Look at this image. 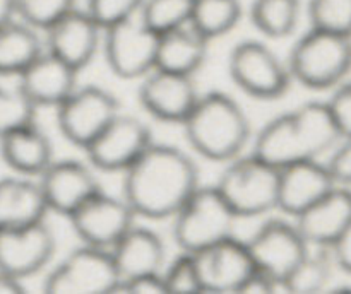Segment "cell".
<instances>
[{"instance_id":"83f0119b","label":"cell","mask_w":351,"mask_h":294,"mask_svg":"<svg viewBox=\"0 0 351 294\" xmlns=\"http://www.w3.org/2000/svg\"><path fill=\"white\" fill-rule=\"evenodd\" d=\"M302 12V0H252L249 7L250 23L269 40L291 36L300 24Z\"/></svg>"},{"instance_id":"7a4b0ae2","label":"cell","mask_w":351,"mask_h":294,"mask_svg":"<svg viewBox=\"0 0 351 294\" xmlns=\"http://www.w3.org/2000/svg\"><path fill=\"white\" fill-rule=\"evenodd\" d=\"M184 126L194 152L215 163H228L252 142V130L242 106L221 91L199 96Z\"/></svg>"},{"instance_id":"52a82bcc","label":"cell","mask_w":351,"mask_h":294,"mask_svg":"<svg viewBox=\"0 0 351 294\" xmlns=\"http://www.w3.org/2000/svg\"><path fill=\"white\" fill-rule=\"evenodd\" d=\"M228 72L240 91L263 101L285 96L293 82L287 62L257 40H243L230 50Z\"/></svg>"},{"instance_id":"d590c367","label":"cell","mask_w":351,"mask_h":294,"mask_svg":"<svg viewBox=\"0 0 351 294\" xmlns=\"http://www.w3.org/2000/svg\"><path fill=\"white\" fill-rule=\"evenodd\" d=\"M144 0H86L84 9L103 27L137 16Z\"/></svg>"},{"instance_id":"6da1fadb","label":"cell","mask_w":351,"mask_h":294,"mask_svg":"<svg viewBox=\"0 0 351 294\" xmlns=\"http://www.w3.org/2000/svg\"><path fill=\"white\" fill-rule=\"evenodd\" d=\"M122 176V197L137 217L149 221L173 219L201 187L194 159L170 144H151Z\"/></svg>"},{"instance_id":"30bf717a","label":"cell","mask_w":351,"mask_h":294,"mask_svg":"<svg viewBox=\"0 0 351 294\" xmlns=\"http://www.w3.org/2000/svg\"><path fill=\"white\" fill-rule=\"evenodd\" d=\"M151 129L137 116L120 111L106 129L84 149L96 171L123 173L153 144Z\"/></svg>"},{"instance_id":"ab89813d","label":"cell","mask_w":351,"mask_h":294,"mask_svg":"<svg viewBox=\"0 0 351 294\" xmlns=\"http://www.w3.org/2000/svg\"><path fill=\"white\" fill-rule=\"evenodd\" d=\"M329 248L335 256L336 267L345 270L346 273H351V222Z\"/></svg>"},{"instance_id":"44dd1931","label":"cell","mask_w":351,"mask_h":294,"mask_svg":"<svg viewBox=\"0 0 351 294\" xmlns=\"http://www.w3.org/2000/svg\"><path fill=\"white\" fill-rule=\"evenodd\" d=\"M110 252L122 280L144 273H161L167 265L163 239L146 226L134 224Z\"/></svg>"},{"instance_id":"8d00e7d4","label":"cell","mask_w":351,"mask_h":294,"mask_svg":"<svg viewBox=\"0 0 351 294\" xmlns=\"http://www.w3.org/2000/svg\"><path fill=\"white\" fill-rule=\"evenodd\" d=\"M343 137L351 135V81H343L336 85L335 92L328 101Z\"/></svg>"},{"instance_id":"7bdbcfd3","label":"cell","mask_w":351,"mask_h":294,"mask_svg":"<svg viewBox=\"0 0 351 294\" xmlns=\"http://www.w3.org/2000/svg\"><path fill=\"white\" fill-rule=\"evenodd\" d=\"M331 293H351V286L350 284H339L338 287L331 289Z\"/></svg>"},{"instance_id":"cb8c5ba5","label":"cell","mask_w":351,"mask_h":294,"mask_svg":"<svg viewBox=\"0 0 351 294\" xmlns=\"http://www.w3.org/2000/svg\"><path fill=\"white\" fill-rule=\"evenodd\" d=\"M250 152L276 170H283L298 161L311 159L298 135L291 111L271 118L252 137Z\"/></svg>"},{"instance_id":"2e32d148","label":"cell","mask_w":351,"mask_h":294,"mask_svg":"<svg viewBox=\"0 0 351 294\" xmlns=\"http://www.w3.org/2000/svg\"><path fill=\"white\" fill-rule=\"evenodd\" d=\"M50 212L69 217L89 197L101 190L91 163L79 159H55L38 176Z\"/></svg>"},{"instance_id":"5bb4252c","label":"cell","mask_w":351,"mask_h":294,"mask_svg":"<svg viewBox=\"0 0 351 294\" xmlns=\"http://www.w3.org/2000/svg\"><path fill=\"white\" fill-rule=\"evenodd\" d=\"M204 293L239 294L243 282L257 269L247 241L235 236L194 253Z\"/></svg>"},{"instance_id":"d4e9b609","label":"cell","mask_w":351,"mask_h":294,"mask_svg":"<svg viewBox=\"0 0 351 294\" xmlns=\"http://www.w3.org/2000/svg\"><path fill=\"white\" fill-rule=\"evenodd\" d=\"M209 53V40L202 36L191 24L177 27L161 34L158 44L156 67L177 72L184 75H194L204 65Z\"/></svg>"},{"instance_id":"603a6c76","label":"cell","mask_w":351,"mask_h":294,"mask_svg":"<svg viewBox=\"0 0 351 294\" xmlns=\"http://www.w3.org/2000/svg\"><path fill=\"white\" fill-rule=\"evenodd\" d=\"M0 157L16 174L38 178L51 163V140L36 123L0 137Z\"/></svg>"},{"instance_id":"3957f363","label":"cell","mask_w":351,"mask_h":294,"mask_svg":"<svg viewBox=\"0 0 351 294\" xmlns=\"http://www.w3.org/2000/svg\"><path fill=\"white\" fill-rule=\"evenodd\" d=\"M287 64L293 82L304 88L335 89L351 70V36L311 27L295 41Z\"/></svg>"},{"instance_id":"8992f818","label":"cell","mask_w":351,"mask_h":294,"mask_svg":"<svg viewBox=\"0 0 351 294\" xmlns=\"http://www.w3.org/2000/svg\"><path fill=\"white\" fill-rule=\"evenodd\" d=\"M120 282L112 252L82 243L45 276L43 293L117 294Z\"/></svg>"},{"instance_id":"4316f807","label":"cell","mask_w":351,"mask_h":294,"mask_svg":"<svg viewBox=\"0 0 351 294\" xmlns=\"http://www.w3.org/2000/svg\"><path fill=\"white\" fill-rule=\"evenodd\" d=\"M38 31L21 19L0 27V75L17 77L47 50Z\"/></svg>"},{"instance_id":"d6986e66","label":"cell","mask_w":351,"mask_h":294,"mask_svg":"<svg viewBox=\"0 0 351 294\" xmlns=\"http://www.w3.org/2000/svg\"><path fill=\"white\" fill-rule=\"evenodd\" d=\"M77 74V68L45 50L17 75V85L38 108H57L79 85Z\"/></svg>"},{"instance_id":"ba28073f","label":"cell","mask_w":351,"mask_h":294,"mask_svg":"<svg viewBox=\"0 0 351 294\" xmlns=\"http://www.w3.org/2000/svg\"><path fill=\"white\" fill-rule=\"evenodd\" d=\"M160 34L141 21L139 14L105 27L101 50L110 70L125 81H141L156 67Z\"/></svg>"},{"instance_id":"277c9868","label":"cell","mask_w":351,"mask_h":294,"mask_svg":"<svg viewBox=\"0 0 351 294\" xmlns=\"http://www.w3.org/2000/svg\"><path fill=\"white\" fill-rule=\"evenodd\" d=\"M218 190L240 217H259L278 209L280 170L252 152L228 161L216 183Z\"/></svg>"},{"instance_id":"b9f144b4","label":"cell","mask_w":351,"mask_h":294,"mask_svg":"<svg viewBox=\"0 0 351 294\" xmlns=\"http://www.w3.org/2000/svg\"><path fill=\"white\" fill-rule=\"evenodd\" d=\"M16 17V0H0V27Z\"/></svg>"},{"instance_id":"f1b7e54d","label":"cell","mask_w":351,"mask_h":294,"mask_svg":"<svg viewBox=\"0 0 351 294\" xmlns=\"http://www.w3.org/2000/svg\"><path fill=\"white\" fill-rule=\"evenodd\" d=\"M242 14L240 0H194L191 26L211 41L235 29Z\"/></svg>"},{"instance_id":"484cf974","label":"cell","mask_w":351,"mask_h":294,"mask_svg":"<svg viewBox=\"0 0 351 294\" xmlns=\"http://www.w3.org/2000/svg\"><path fill=\"white\" fill-rule=\"evenodd\" d=\"M291 115L311 159H319L322 154L335 149L341 142L343 133L328 101L304 103L293 109Z\"/></svg>"},{"instance_id":"9c48e42d","label":"cell","mask_w":351,"mask_h":294,"mask_svg":"<svg viewBox=\"0 0 351 294\" xmlns=\"http://www.w3.org/2000/svg\"><path fill=\"white\" fill-rule=\"evenodd\" d=\"M55 111L62 137L84 150L122 109L108 89L88 84L77 85Z\"/></svg>"},{"instance_id":"74e56055","label":"cell","mask_w":351,"mask_h":294,"mask_svg":"<svg viewBox=\"0 0 351 294\" xmlns=\"http://www.w3.org/2000/svg\"><path fill=\"white\" fill-rule=\"evenodd\" d=\"M326 164L335 176L336 183L351 187V135L343 137L341 142L332 149L331 157Z\"/></svg>"},{"instance_id":"4dcf8cb0","label":"cell","mask_w":351,"mask_h":294,"mask_svg":"<svg viewBox=\"0 0 351 294\" xmlns=\"http://www.w3.org/2000/svg\"><path fill=\"white\" fill-rule=\"evenodd\" d=\"M194 0H144L139 17L156 34L191 24Z\"/></svg>"},{"instance_id":"d6a6232c","label":"cell","mask_w":351,"mask_h":294,"mask_svg":"<svg viewBox=\"0 0 351 294\" xmlns=\"http://www.w3.org/2000/svg\"><path fill=\"white\" fill-rule=\"evenodd\" d=\"M311 27L351 36V0H308Z\"/></svg>"},{"instance_id":"7402d4cb","label":"cell","mask_w":351,"mask_h":294,"mask_svg":"<svg viewBox=\"0 0 351 294\" xmlns=\"http://www.w3.org/2000/svg\"><path fill=\"white\" fill-rule=\"evenodd\" d=\"M48 212L38 178L16 173L0 178V229L41 222Z\"/></svg>"},{"instance_id":"e0dca14e","label":"cell","mask_w":351,"mask_h":294,"mask_svg":"<svg viewBox=\"0 0 351 294\" xmlns=\"http://www.w3.org/2000/svg\"><path fill=\"white\" fill-rule=\"evenodd\" d=\"M43 33L45 48L81 72L101 50L105 27L88 10L75 7Z\"/></svg>"},{"instance_id":"9a60e30c","label":"cell","mask_w":351,"mask_h":294,"mask_svg":"<svg viewBox=\"0 0 351 294\" xmlns=\"http://www.w3.org/2000/svg\"><path fill=\"white\" fill-rule=\"evenodd\" d=\"M55 236L47 221L0 229V269L27 279L51 262Z\"/></svg>"},{"instance_id":"60d3db41","label":"cell","mask_w":351,"mask_h":294,"mask_svg":"<svg viewBox=\"0 0 351 294\" xmlns=\"http://www.w3.org/2000/svg\"><path fill=\"white\" fill-rule=\"evenodd\" d=\"M26 286L24 280L14 273L0 269V294H24Z\"/></svg>"},{"instance_id":"5b68a950","label":"cell","mask_w":351,"mask_h":294,"mask_svg":"<svg viewBox=\"0 0 351 294\" xmlns=\"http://www.w3.org/2000/svg\"><path fill=\"white\" fill-rule=\"evenodd\" d=\"M239 215L218 187H199L173 215V239L184 252L197 253L215 243L235 236Z\"/></svg>"},{"instance_id":"836d02e7","label":"cell","mask_w":351,"mask_h":294,"mask_svg":"<svg viewBox=\"0 0 351 294\" xmlns=\"http://www.w3.org/2000/svg\"><path fill=\"white\" fill-rule=\"evenodd\" d=\"M161 273H163L168 294L204 293L194 253L180 250V255L175 256L170 263H167Z\"/></svg>"},{"instance_id":"ffe728a7","label":"cell","mask_w":351,"mask_h":294,"mask_svg":"<svg viewBox=\"0 0 351 294\" xmlns=\"http://www.w3.org/2000/svg\"><path fill=\"white\" fill-rule=\"evenodd\" d=\"M298 229L312 246H331L351 222L350 187L336 185L321 200L295 217Z\"/></svg>"},{"instance_id":"ac0fdd59","label":"cell","mask_w":351,"mask_h":294,"mask_svg":"<svg viewBox=\"0 0 351 294\" xmlns=\"http://www.w3.org/2000/svg\"><path fill=\"white\" fill-rule=\"evenodd\" d=\"M338 183L326 163L319 159L298 161L280 170L278 209L295 219L321 200Z\"/></svg>"},{"instance_id":"4fadbf2b","label":"cell","mask_w":351,"mask_h":294,"mask_svg":"<svg viewBox=\"0 0 351 294\" xmlns=\"http://www.w3.org/2000/svg\"><path fill=\"white\" fill-rule=\"evenodd\" d=\"M194 75L154 67L141 79L139 103L144 111L165 123H182L199 99Z\"/></svg>"},{"instance_id":"7c38bea8","label":"cell","mask_w":351,"mask_h":294,"mask_svg":"<svg viewBox=\"0 0 351 294\" xmlns=\"http://www.w3.org/2000/svg\"><path fill=\"white\" fill-rule=\"evenodd\" d=\"M247 246L257 269L278 280H288L311 248L297 222L287 219H267L257 228Z\"/></svg>"},{"instance_id":"f546056e","label":"cell","mask_w":351,"mask_h":294,"mask_svg":"<svg viewBox=\"0 0 351 294\" xmlns=\"http://www.w3.org/2000/svg\"><path fill=\"white\" fill-rule=\"evenodd\" d=\"M335 256L329 246H312L295 272L288 277L290 294H315L328 289Z\"/></svg>"},{"instance_id":"f35d334b","label":"cell","mask_w":351,"mask_h":294,"mask_svg":"<svg viewBox=\"0 0 351 294\" xmlns=\"http://www.w3.org/2000/svg\"><path fill=\"white\" fill-rule=\"evenodd\" d=\"M168 294L163 273H144V276L123 279L117 294Z\"/></svg>"},{"instance_id":"1f68e13d","label":"cell","mask_w":351,"mask_h":294,"mask_svg":"<svg viewBox=\"0 0 351 294\" xmlns=\"http://www.w3.org/2000/svg\"><path fill=\"white\" fill-rule=\"evenodd\" d=\"M38 106L19 88L0 85V137L36 123Z\"/></svg>"},{"instance_id":"8fae6325","label":"cell","mask_w":351,"mask_h":294,"mask_svg":"<svg viewBox=\"0 0 351 294\" xmlns=\"http://www.w3.org/2000/svg\"><path fill=\"white\" fill-rule=\"evenodd\" d=\"M136 212L127 204L125 198L99 190L79 205L67 219L79 241L112 250L117 241L136 224Z\"/></svg>"},{"instance_id":"e575fe53","label":"cell","mask_w":351,"mask_h":294,"mask_svg":"<svg viewBox=\"0 0 351 294\" xmlns=\"http://www.w3.org/2000/svg\"><path fill=\"white\" fill-rule=\"evenodd\" d=\"M75 7V0H16L17 17L40 31L50 27Z\"/></svg>"}]
</instances>
